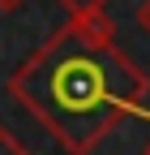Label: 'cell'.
Returning a JSON list of instances; mask_svg holds the SVG:
<instances>
[{
  "mask_svg": "<svg viewBox=\"0 0 150 155\" xmlns=\"http://www.w3.org/2000/svg\"><path fill=\"white\" fill-rule=\"evenodd\" d=\"M5 95L64 155H90L124 121H150V78L116 43V22L77 13L9 73Z\"/></svg>",
  "mask_w": 150,
  "mask_h": 155,
  "instance_id": "1",
  "label": "cell"
},
{
  "mask_svg": "<svg viewBox=\"0 0 150 155\" xmlns=\"http://www.w3.org/2000/svg\"><path fill=\"white\" fill-rule=\"evenodd\" d=\"M0 155H34V151H30L22 138H17L9 125H0Z\"/></svg>",
  "mask_w": 150,
  "mask_h": 155,
  "instance_id": "2",
  "label": "cell"
},
{
  "mask_svg": "<svg viewBox=\"0 0 150 155\" xmlns=\"http://www.w3.org/2000/svg\"><path fill=\"white\" fill-rule=\"evenodd\" d=\"M69 17H77V13H99V9H107L111 0H56Z\"/></svg>",
  "mask_w": 150,
  "mask_h": 155,
  "instance_id": "3",
  "label": "cell"
},
{
  "mask_svg": "<svg viewBox=\"0 0 150 155\" xmlns=\"http://www.w3.org/2000/svg\"><path fill=\"white\" fill-rule=\"evenodd\" d=\"M133 22H137V30L150 39V0H142V5L133 9Z\"/></svg>",
  "mask_w": 150,
  "mask_h": 155,
  "instance_id": "4",
  "label": "cell"
},
{
  "mask_svg": "<svg viewBox=\"0 0 150 155\" xmlns=\"http://www.w3.org/2000/svg\"><path fill=\"white\" fill-rule=\"evenodd\" d=\"M26 5V0H0V9H5V13H13V9H22Z\"/></svg>",
  "mask_w": 150,
  "mask_h": 155,
  "instance_id": "5",
  "label": "cell"
},
{
  "mask_svg": "<svg viewBox=\"0 0 150 155\" xmlns=\"http://www.w3.org/2000/svg\"><path fill=\"white\" fill-rule=\"evenodd\" d=\"M142 155H150V142H146V147H142Z\"/></svg>",
  "mask_w": 150,
  "mask_h": 155,
  "instance_id": "6",
  "label": "cell"
}]
</instances>
